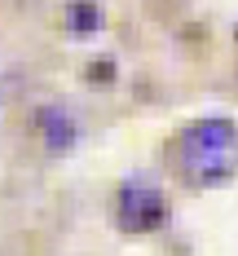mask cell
Wrapping results in <instances>:
<instances>
[{
    "label": "cell",
    "mask_w": 238,
    "mask_h": 256,
    "mask_svg": "<svg viewBox=\"0 0 238 256\" xmlns=\"http://www.w3.org/2000/svg\"><path fill=\"white\" fill-rule=\"evenodd\" d=\"M62 22H66L71 36H88V31L102 26V4H97V0H71V4L62 9Z\"/></svg>",
    "instance_id": "cell-4"
},
{
    "label": "cell",
    "mask_w": 238,
    "mask_h": 256,
    "mask_svg": "<svg viewBox=\"0 0 238 256\" xmlns=\"http://www.w3.org/2000/svg\"><path fill=\"white\" fill-rule=\"evenodd\" d=\"M234 159H238V128H234V120H221V115L194 120L168 142V164L185 186H221V181H230Z\"/></svg>",
    "instance_id": "cell-1"
},
{
    "label": "cell",
    "mask_w": 238,
    "mask_h": 256,
    "mask_svg": "<svg viewBox=\"0 0 238 256\" xmlns=\"http://www.w3.org/2000/svg\"><path fill=\"white\" fill-rule=\"evenodd\" d=\"M35 132H40V142H44V150L49 154H71L79 142V120L66 110V106H40L35 110Z\"/></svg>",
    "instance_id": "cell-3"
},
{
    "label": "cell",
    "mask_w": 238,
    "mask_h": 256,
    "mask_svg": "<svg viewBox=\"0 0 238 256\" xmlns=\"http://www.w3.org/2000/svg\"><path fill=\"white\" fill-rule=\"evenodd\" d=\"M115 226L124 234H155L168 226V199L155 181L128 177L115 190Z\"/></svg>",
    "instance_id": "cell-2"
}]
</instances>
